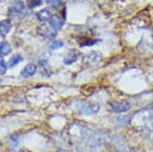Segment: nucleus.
I'll use <instances>...</instances> for the list:
<instances>
[{
	"label": "nucleus",
	"mask_w": 153,
	"mask_h": 152,
	"mask_svg": "<svg viewBox=\"0 0 153 152\" xmlns=\"http://www.w3.org/2000/svg\"><path fill=\"white\" fill-rule=\"evenodd\" d=\"M71 139L80 152H96L102 145L100 135L82 126L71 127Z\"/></svg>",
	"instance_id": "obj_1"
},
{
	"label": "nucleus",
	"mask_w": 153,
	"mask_h": 152,
	"mask_svg": "<svg viewBox=\"0 0 153 152\" xmlns=\"http://www.w3.org/2000/svg\"><path fill=\"white\" fill-rule=\"evenodd\" d=\"M76 109L78 112L85 116H94L98 113L100 110V105L94 102H76Z\"/></svg>",
	"instance_id": "obj_2"
},
{
	"label": "nucleus",
	"mask_w": 153,
	"mask_h": 152,
	"mask_svg": "<svg viewBox=\"0 0 153 152\" xmlns=\"http://www.w3.org/2000/svg\"><path fill=\"white\" fill-rule=\"evenodd\" d=\"M101 58H102L101 53L96 52V51H92V52L88 53V54H86L84 56L83 61L85 63H87V65H96V63H98L101 60Z\"/></svg>",
	"instance_id": "obj_3"
},
{
	"label": "nucleus",
	"mask_w": 153,
	"mask_h": 152,
	"mask_svg": "<svg viewBox=\"0 0 153 152\" xmlns=\"http://www.w3.org/2000/svg\"><path fill=\"white\" fill-rule=\"evenodd\" d=\"M131 107H132V104L129 101H120L112 104L111 110L113 112H115V113H123V112L130 110Z\"/></svg>",
	"instance_id": "obj_4"
},
{
	"label": "nucleus",
	"mask_w": 153,
	"mask_h": 152,
	"mask_svg": "<svg viewBox=\"0 0 153 152\" xmlns=\"http://www.w3.org/2000/svg\"><path fill=\"white\" fill-rule=\"evenodd\" d=\"M79 56H80V52H79L78 50H76V49H73V50L68 51V53H66V55L65 56V58H63V62L65 63V65H73V63H75L76 60H78Z\"/></svg>",
	"instance_id": "obj_5"
},
{
	"label": "nucleus",
	"mask_w": 153,
	"mask_h": 152,
	"mask_svg": "<svg viewBox=\"0 0 153 152\" xmlns=\"http://www.w3.org/2000/svg\"><path fill=\"white\" fill-rule=\"evenodd\" d=\"M37 73V65L34 63H29L22 70V76L25 78H30Z\"/></svg>",
	"instance_id": "obj_6"
},
{
	"label": "nucleus",
	"mask_w": 153,
	"mask_h": 152,
	"mask_svg": "<svg viewBox=\"0 0 153 152\" xmlns=\"http://www.w3.org/2000/svg\"><path fill=\"white\" fill-rule=\"evenodd\" d=\"M49 23H50V27H52L53 29H55V30H60L63 24H65V19L59 16H54L50 19Z\"/></svg>",
	"instance_id": "obj_7"
},
{
	"label": "nucleus",
	"mask_w": 153,
	"mask_h": 152,
	"mask_svg": "<svg viewBox=\"0 0 153 152\" xmlns=\"http://www.w3.org/2000/svg\"><path fill=\"white\" fill-rule=\"evenodd\" d=\"M39 30H40L41 35H43L44 37H46V38H48V39H53L57 35V32H56L55 29H53L52 27H45V28L39 29Z\"/></svg>",
	"instance_id": "obj_8"
},
{
	"label": "nucleus",
	"mask_w": 153,
	"mask_h": 152,
	"mask_svg": "<svg viewBox=\"0 0 153 152\" xmlns=\"http://www.w3.org/2000/svg\"><path fill=\"white\" fill-rule=\"evenodd\" d=\"M51 18H52V16H51V12L48 9H42V10H40L37 13V19L41 23H45V22L50 21Z\"/></svg>",
	"instance_id": "obj_9"
},
{
	"label": "nucleus",
	"mask_w": 153,
	"mask_h": 152,
	"mask_svg": "<svg viewBox=\"0 0 153 152\" xmlns=\"http://www.w3.org/2000/svg\"><path fill=\"white\" fill-rule=\"evenodd\" d=\"M11 24L8 21H1L0 22V36L5 37L10 32Z\"/></svg>",
	"instance_id": "obj_10"
},
{
	"label": "nucleus",
	"mask_w": 153,
	"mask_h": 152,
	"mask_svg": "<svg viewBox=\"0 0 153 152\" xmlns=\"http://www.w3.org/2000/svg\"><path fill=\"white\" fill-rule=\"evenodd\" d=\"M39 70L44 77H50L51 76V68L49 67V65L46 61H41L40 65H39Z\"/></svg>",
	"instance_id": "obj_11"
},
{
	"label": "nucleus",
	"mask_w": 153,
	"mask_h": 152,
	"mask_svg": "<svg viewBox=\"0 0 153 152\" xmlns=\"http://www.w3.org/2000/svg\"><path fill=\"white\" fill-rule=\"evenodd\" d=\"M11 52V46L10 44L6 41L3 42H0V55L1 56H5L8 55Z\"/></svg>",
	"instance_id": "obj_12"
},
{
	"label": "nucleus",
	"mask_w": 153,
	"mask_h": 152,
	"mask_svg": "<svg viewBox=\"0 0 153 152\" xmlns=\"http://www.w3.org/2000/svg\"><path fill=\"white\" fill-rule=\"evenodd\" d=\"M11 8H12V10L16 12H22L25 9V4L21 0H16L14 2H12Z\"/></svg>",
	"instance_id": "obj_13"
},
{
	"label": "nucleus",
	"mask_w": 153,
	"mask_h": 152,
	"mask_svg": "<svg viewBox=\"0 0 153 152\" xmlns=\"http://www.w3.org/2000/svg\"><path fill=\"white\" fill-rule=\"evenodd\" d=\"M23 60H24V57L21 54H14L10 58V60H9V67H16V65H18L19 63L22 62Z\"/></svg>",
	"instance_id": "obj_14"
},
{
	"label": "nucleus",
	"mask_w": 153,
	"mask_h": 152,
	"mask_svg": "<svg viewBox=\"0 0 153 152\" xmlns=\"http://www.w3.org/2000/svg\"><path fill=\"white\" fill-rule=\"evenodd\" d=\"M66 0H48L47 3L54 9H58L65 3Z\"/></svg>",
	"instance_id": "obj_15"
},
{
	"label": "nucleus",
	"mask_w": 153,
	"mask_h": 152,
	"mask_svg": "<svg viewBox=\"0 0 153 152\" xmlns=\"http://www.w3.org/2000/svg\"><path fill=\"white\" fill-rule=\"evenodd\" d=\"M27 2H28V5L30 8H34V7L41 5L42 0H27Z\"/></svg>",
	"instance_id": "obj_16"
},
{
	"label": "nucleus",
	"mask_w": 153,
	"mask_h": 152,
	"mask_svg": "<svg viewBox=\"0 0 153 152\" xmlns=\"http://www.w3.org/2000/svg\"><path fill=\"white\" fill-rule=\"evenodd\" d=\"M62 46H63V42H62V41L56 40V41H54V42L51 43L50 48L51 49H59V48L62 47Z\"/></svg>",
	"instance_id": "obj_17"
},
{
	"label": "nucleus",
	"mask_w": 153,
	"mask_h": 152,
	"mask_svg": "<svg viewBox=\"0 0 153 152\" xmlns=\"http://www.w3.org/2000/svg\"><path fill=\"white\" fill-rule=\"evenodd\" d=\"M7 70V67L6 63L2 58H0V75H4Z\"/></svg>",
	"instance_id": "obj_18"
},
{
	"label": "nucleus",
	"mask_w": 153,
	"mask_h": 152,
	"mask_svg": "<svg viewBox=\"0 0 153 152\" xmlns=\"http://www.w3.org/2000/svg\"><path fill=\"white\" fill-rule=\"evenodd\" d=\"M95 43H96L95 40H86L85 42H81L80 45L82 46V47H85V46H92V45H94Z\"/></svg>",
	"instance_id": "obj_19"
}]
</instances>
